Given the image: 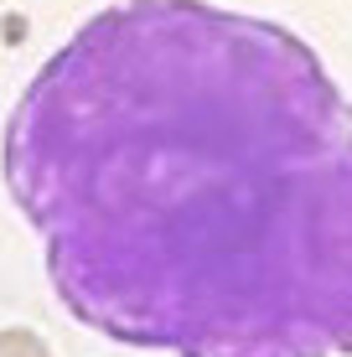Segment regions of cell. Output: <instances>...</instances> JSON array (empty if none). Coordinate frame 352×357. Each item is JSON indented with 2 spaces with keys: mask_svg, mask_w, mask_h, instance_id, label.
<instances>
[{
  "mask_svg": "<svg viewBox=\"0 0 352 357\" xmlns=\"http://www.w3.org/2000/svg\"><path fill=\"white\" fill-rule=\"evenodd\" d=\"M0 357H57V352L47 347L31 326H6L0 331Z\"/></svg>",
  "mask_w": 352,
  "mask_h": 357,
  "instance_id": "cell-2",
  "label": "cell"
},
{
  "mask_svg": "<svg viewBox=\"0 0 352 357\" xmlns=\"http://www.w3.org/2000/svg\"><path fill=\"white\" fill-rule=\"evenodd\" d=\"M0 171L78 326L171 357H352V104L280 21L89 16L21 89Z\"/></svg>",
  "mask_w": 352,
  "mask_h": 357,
  "instance_id": "cell-1",
  "label": "cell"
}]
</instances>
